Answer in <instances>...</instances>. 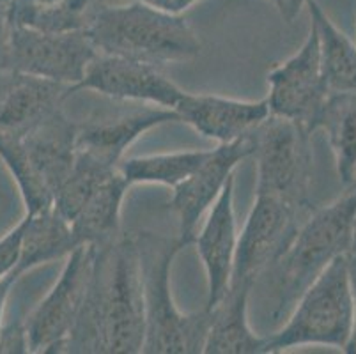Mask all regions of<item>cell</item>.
Returning a JSON list of instances; mask_svg holds the SVG:
<instances>
[{
    "mask_svg": "<svg viewBox=\"0 0 356 354\" xmlns=\"http://www.w3.org/2000/svg\"><path fill=\"white\" fill-rule=\"evenodd\" d=\"M2 4H11V0H0Z\"/></svg>",
    "mask_w": 356,
    "mask_h": 354,
    "instance_id": "35",
    "label": "cell"
},
{
    "mask_svg": "<svg viewBox=\"0 0 356 354\" xmlns=\"http://www.w3.org/2000/svg\"><path fill=\"white\" fill-rule=\"evenodd\" d=\"M92 257L95 245H80L64 259L60 277L25 319L31 353H60L82 310Z\"/></svg>",
    "mask_w": 356,
    "mask_h": 354,
    "instance_id": "9",
    "label": "cell"
},
{
    "mask_svg": "<svg viewBox=\"0 0 356 354\" xmlns=\"http://www.w3.org/2000/svg\"><path fill=\"white\" fill-rule=\"evenodd\" d=\"M356 230V181L332 204L312 209L289 248L270 269L271 317L289 316L298 298L337 257L344 255Z\"/></svg>",
    "mask_w": 356,
    "mask_h": 354,
    "instance_id": "2",
    "label": "cell"
},
{
    "mask_svg": "<svg viewBox=\"0 0 356 354\" xmlns=\"http://www.w3.org/2000/svg\"><path fill=\"white\" fill-rule=\"evenodd\" d=\"M98 54L161 66L200 55L199 38L183 15H168L140 0L102 4L87 29Z\"/></svg>",
    "mask_w": 356,
    "mask_h": 354,
    "instance_id": "3",
    "label": "cell"
},
{
    "mask_svg": "<svg viewBox=\"0 0 356 354\" xmlns=\"http://www.w3.org/2000/svg\"><path fill=\"white\" fill-rule=\"evenodd\" d=\"M326 133L339 179L344 186L356 181V94H328L317 115L316 131Z\"/></svg>",
    "mask_w": 356,
    "mask_h": 354,
    "instance_id": "22",
    "label": "cell"
},
{
    "mask_svg": "<svg viewBox=\"0 0 356 354\" xmlns=\"http://www.w3.org/2000/svg\"><path fill=\"white\" fill-rule=\"evenodd\" d=\"M140 2L168 13V15H183L200 0H140Z\"/></svg>",
    "mask_w": 356,
    "mask_h": 354,
    "instance_id": "27",
    "label": "cell"
},
{
    "mask_svg": "<svg viewBox=\"0 0 356 354\" xmlns=\"http://www.w3.org/2000/svg\"><path fill=\"white\" fill-rule=\"evenodd\" d=\"M103 4H121V2H128V0H102Z\"/></svg>",
    "mask_w": 356,
    "mask_h": 354,
    "instance_id": "32",
    "label": "cell"
},
{
    "mask_svg": "<svg viewBox=\"0 0 356 354\" xmlns=\"http://www.w3.org/2000/svg\"><path fill=\"white\" fill-rule=\"evenodd\" d=\"M22 277H18L16 273L9 275V277L0 278V335H2V330H4V314H6V303H8V298L11 294L13 285H16V282L20 280Z\"/></svg>",
    "mask_w": 356,
    "mask_h": 354,
    "instance_id": "29",
    "label": "cell"
},
{
    "mask_svg": "<svg viewBox=\"0 0 356 354\" xmlns=\"http://www.w3.org/2000/svg\"><path fill=\"white\" fill-rule=\"evenodd\" d=\"M257 193H268L312 211V133L303 124L270 113L254 133Z\"/></svg>",
    "mask_w": 356,
    "mask_h": 354,
    "instance_id": "7",
    "label": "cell"
},
{
    "mask_svg": "<svg viewBox=\"0 0 356 354\" xmlns=\"http://www.w3.org/2000/svg\"><path fill=\"white\" fill-rule=\"evenodd\" d=\"M355 324L351 278L346 253L330 262L298 298L277 333L266 337L264 354L303 346H328L346 351Z\"/></svg>",
    "mask_w": 356,
    "mask_h": 354,
    "instance_id": "6",
    "label": "cell"
},
{
    "mask_svg": "<svg viewBox=\"0 0 356 354\" xmlns=\"http://www.w3.org/2000/svg\"><path fill=\"white\" fill-rule=\"evenodd\" d=\"M27 214L29 220L22 245V257L16 268L20 277L38 266L66 259L76 246H80L74 239L71 223L54 207L41 213Z\"/></svg>",
    "mask_w": 356,
    "mask_h": 354,
    "instance_id": "21",
    "label": "cell"
},
{
    "mask_svg": "<svg viewBox=\"0 0 356 354\" xmlns=\"http://www.w3.org/2000/svg\"><path fill=\"white\" fill-rule=\"evenodd\" d=\"M96 90L122 102H142L161 108H176L184 90L165 77L158 66L118 55L98 54L71 94Z\"/></svg>",
    "mask_w": 356,
    "mask_h": 354,
    "instance_id": "13",
    "label": "cell"
},
{
    "mask_svg": "<svg viewBox=\"0 0 356 354\" xmlns=\"http://www.w3.org/2000/svg\"><path fill=\"white\" fill-rule=\"evenodd\" d=\"M144 287L135 234L95 245L89 285L64 354H140ZM59 353V354H60Z\"/></svg>",
    "mask_w": 356,
    "mask_h": 354,
    "instance_id": "1",
    "label": "cell"
},
{
    "mask_svg": "<svg viewBox=\"0 0 356 354\" xmlns=\"http://www.w3.org/2000/svg\"><path fill=\"white\" fill-rule=\"evenodd\" d=\"M346 259H348L349 266V278H351V291H353V301H355V324H353V333L349 339L348 347L344 353L356 354V253L353 250L346 252Z\"/></svg>",
    "mask_w": 356,
    "mask_h": 354,
    "instance_id": "28",
    "label": "cell"
},
{
    "mask_svg": "<svg viewBox=\"0 0 356 354\" xmlns=\"http://www.w3.org/2000/svg\"><path fill=\"white\" fill-rule=\"evenodd\" d=\"M310 211L268 193H255L248 218L238 236L232 282H255L282 257Z\"/></svg>",
    "mask_w": 356,
    "mask_h": 354,
    "instance_id": "8",
    "label": "cell"
},
{
    "mask_svg": "<svg viewBox=\"0 0 356 354\" xmlns=\"http://www.w3.org/2000/svg\"><path fill=\"white\" fill-rule=\"evenodd\" d=\"M270 2H271V4H273L277 9H280V6H282V0H270Z\"/></svg>",
    "mask_w": 356,
    "mask_h": 354,
    "instance_id": "34",
    "label": "cell"
},
{
    "mask_svg": "<svg viewBox=\"0 0 356 354\" xmlns=\"http://www.w3.org/2000/svg\"><path fill=\"white\" fill-rule=\"evenodd\" d=\"M25 4L32 6V8H55V6H60L67 0H22Z\"/></svg>",
    "mask_w": 356,
    "mask_h": 354,
    "instance_id": "31",
    "label": "cell"
},
{
    "mask_svg": "<svg viewBox=\"0 0 356 354\" xmlns=\"http://www.w3.org/2000/svg\"><path fill=\"white\" fill-rule=\"evenodd\" d=\"M168 122H179V115L176 110L161 106H147L114 117H98L79 124L76 152L105 168H119L124 152L144 133Z\"/></svg>",
    "mask_w": 356,
    "mask_h": 354,
    "instance_id": "14",
    "label": "cell"
},
{
    "mask_svg": "<svg viewBox=\"0 0 356 354\" xmlns=\"http://www.w3.org/2000/svg\"><path fill=\"white\" fill-rule=\"evenodd\" d=\"M27 220L29 214L25 213L20 222L16 223L15 227H11L0 238V278L9 277V275L16 273V268H18V262H20L22 257V245H24V234L25 227H27Z\"/></svg>",
    "mask_w": 356,
    "mask_h": 354,
    "instance_id": "24",
    "label": "cell"
},
{
    "mask_svg": "<svg viewBox=\"0 0 356 354\" xmlns=\"http://www.w3.org/2000/svg\"><path fill=\"white\" fill-rule=\"evenodd\" d=\"M349 250H353V252L356 253V230H355V236H353V243L351 246H349Z\"/></svg>",
    "mask_w": 356,
    "mask_h": 354,
    "instance_id": "33",
    "label": "cell"
},
{
    "mask_svg": "<svg viewBox=\"0 0 356 354\" xmlns=\"http://www.w3.org/2000/svg\"><path fill=\"white\" fill-rule=\"evenodd\" d=\"M11 55V19H9V4L0 2V77L11 71L9 67Z\"/></svg>",
    "mask_w": 356,
    "mask_h": 354,
    "instance_id": "26",
    "label": "cell"
},
{
    "mask_svg": "<svg viewBox=\"0 0 356 354\" xmlns=\"http://www.w3.org/2000/svg\"><path fill=\"white\" fill-rule=\"evenodd\" d=\"M234 175H231L193 239L208 280L206 308L215 307L231 285L239 236L234 213Z\"/></svg>",
    "mask_w": 356,
    "mask_h": 354,
    "instance_id": "16",
    "label": "cell"
},
{
    "mask_svg": "<svg viewBox=\"0 0 356 354\" xmlns=\"http://www.w3.org/2000/svg\"><path fill=\"white\" fill-rule=\"evenodd\" d=\"M71 96V87L34 74L9 73L0 77V136L20 138L55 112Z\"/></svg>",
    "mask_w": 356,
    "mask_h": 354,
    "instance_id": "17",
    "label": "cell"
},
{
    "mask_svg": "<svg viewBox=\"0 0 356 354\" xmlns=\"http://www.w3.org/2000/svg\"><path fill=\"white\" fill-rule=\"evenodd\" d=\"M0 353L11 354H29V339L25 330V321L16 324H4L2 335H0Z\"/></svg>",
    "mask_w": 356,
    "mask_h": 354,
    "instance_id": "25",
    "label": "cell"
},
{
    "mask_svg": "<svg viewBox=\"0 0 356 354\" xmlns=\"http://www.w3.org/2000/svg\"><path fill=\"white\" fill-rule=\"evenodd\" d=\"M319 41L321 73L328 94H356V45L333 24L316 0H305Z\"/></svg>",
    "mask_w": 356,
    "mask_h": 354,
    "instance_id": "20",
    "label": "cell"
},
{
    "mask_svg": "<svg viewBox=\"0 0 356 354\" xmlns=\"http://www.w3.org/2000/svg\"><path fill=\"white\" fill-rule=\"evenodd\" d=\"M181 122L192 126L204 138L229 144L250 136L270 117L268 99L243 102L215 94L184 92L174 108Z\"/></svg>",
    "mask_w": 356,
    "mask_h": 354,
    "instance_id": "15",
    "label": "cell"
},
{
    "mask_svg": "<svg viewBox=\"0 0 356 354\" xmlns=\"http://www.w3.org/2000/svg\"><path fill=\"white\" fill-rule=\"evenodd\" d=\"M250 282H232L225 296L211 310V324L204 344L206 354H264L266 337L255 335L248 323Z\"/></svg>",
    "mask_w": 356,
    "mask_h": 354,
    "instance_id": "18",
    "label": "cell"
},
{
    "mask_svg": "<svg viewBox=\"0 0 356 354\" xmlns=\"http://www.w3.org/2000/svg\"><path fill=\"white\" fill-rule=\"evenodd\" d=\"M98 50L87 31L41 32L11 24L9 67L73 87L86 74Z\"/></svg>",
    "mask_w": 356,
    "mask_h": 354,
    "instance_id": "10",
    "label": "cell"
},
{
    "mask_svg": "<svg viewBox=\"0 0 356 354\" xmlns=\"http://www.w3.org/2000/svg\"><path fill=\"white\" fill-rule=\"evenodd\" d=\"M268 83L270 112L300 122L310 133L316 131L317 115L328 97V89L323 80L319 41L312 24L300 50L268 73Z\"/></svg>",
    "mask_w": 356,
    "mask_h": 354,
    "instance_id": "11",
    "label": "cell"
},
{
    "mask_svg": "<svg viewBox=\"0 0 356 354\" xmlns=\"http://www.w3.org/2000/svg\"><path fill=\"white\" fill-rule=\"evenodd\" d=\"M129 188L118 168L90 193L79 214L71 220V230L79 245H103L121 236L122 202Z\"/></svg>",
    "mask_w": 356,
    "mask_h": 354,
    "instance_id": "19",
    "label": "cell"
},
{
    "mask_svg": "<svg viewBox=\"0 0 356 354\" xmlns=\"http://www.w3.org/2000/svg\"><path fill=\"white\" fill-rule=\"evenodd\" d=\"M144 287L145 354H200L211 324V310L184 314L176 307L170 289L174 259L184 248L179 238L154 232L135 234Z\"/></svg>",
    "mask_w": 356,
    "mask_h": 354,
    "instance_id": "4",
    "label": "cell"
},
{
    "mask_svg": "<svg viewBox=\"0 0 356 354\" xmlns=\"http://www.w3.org/2000/svg\"><path fill=\"white\" fill-rule=\"evenodd\" d=\"M76 128L59 110L20 138L0 136V160L18 186L25 213L54 207L55 193L73 170Z\"/></svg>",
    "mask_w": 356,
    "mask_h": 354,
    "instance_id": "5",
    "label": "cell"
},
{
    "mask_svg": "<svg viewBox=\"0 0 356 354\" xmlns=\"http://www.w3.org/2000/svg\"><path fill=\"white\" fill-rule=\"evenodd\" d=\"M254 152V138L245 136L229 144L209 149L206 160L193 170L188 179L174 188L170 209L177 218V238L184 246L195 239L200 220L215 204L234 168Z\"/></svg>",
    "mask_w": 356,
    "mask_h": 354,
    "instance_id": "12",
    "label": "cell"
},
{
    "mask_svg": "<svg viewBox=\"0 0 356 354\" xmlns=\"http://www.w3.org/2000/svg\"><path fill=\"white\" fill-rule=\"evenodd\" d=\"M303 6H305V0H282V6H280L278 11L282 13V16L287 22H293L294 16L300 13Z\"/></svg>",
    "mask_w": 356,
    "mask_h": 354,
    "instance_id": "30",
    "label": "cell"
},
{
    "mask_svg": "<svg viewBox=\"0 0 356 354\" xmlns=\"http://www.w3.org/2000/svg\"><path fill=\"white\" fill-rule=\"evenodd\" d=\"M209 151H176L160 152V154L135 156L124 158L119 163V172L124 175L129 186L135 184H160V186L176 188L188 179L197 167L206 160Z\"/></svg>",
    "mask_w": 356,
    "mask_h": 354,
    "instance_id": "23",
    "label": "cell"
}]
</instances>
